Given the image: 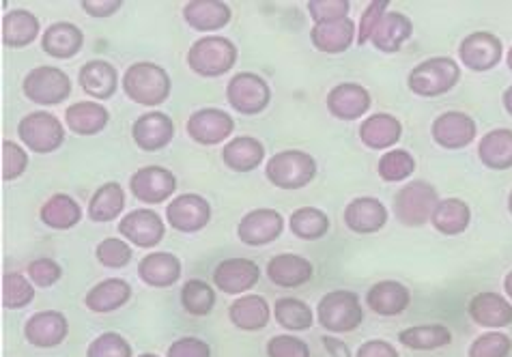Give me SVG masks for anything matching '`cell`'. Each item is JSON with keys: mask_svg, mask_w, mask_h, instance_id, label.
<instances>
[{"mask_svg": "<svg viewBox=\"0 0 512 357\" xmlns=\"http://www.w3.org/2000/svg\"><path fill=\"white\" fill-rule=\"evenodd\" d=\"M504 59L502 39L489 31H474L459 44V61L469 71L485 74L495 69Z\"/></svg>", "mask_w": 512, "mask_h": 357, "instance_id": "cell-11", "label": "cell"}, {"mask_svg": "<svg viewBox=\"0 0 512 357\" xmlns=\"http://www.w3.org/2000/svg\"><path fill=\"white\" fill-rule=\"evenodd\" d=\"M414 35V22L403 11H388L381 20L377 31L371 39L375 50L383 54H396Z\"/></svg>", "mask_w": 512, "mask_h": 357, "instance_id": "cell-36", "label": "cell"}, {"mask_svg": "<svg viewBox=\"0 0 512 357\" xmlns=\"http://www.w3.org/2000/svg\"><path fill=\"white\" fill-rule=\"evenodd\" d=\"M39 218L48 228H52V231H69V228L80 224L82 207L74 196L59 192L50 196L48 201L41 205Z\"/></svg>", "mask_w": 512, "mask_h": 357, "instance_id": "cell-39", "label": "cell"}, {"mask_svg": "<svg viewBox=\"0 0 512 357\" xmlns=\"http://www.w3.org/2000/svg\"><path fill=\"white\" fill-rule=\"evenodd\" d=\"M229 319L241 332H261L272 319V306L263 295H239L229 306Z\"/></svg>", "mask_w": 512, "mask_h": 357, "instance_id": "cell-33", "label": "cell"}, {"mask_svg": "<svg viewBox=\"0 0 512 357\" xmlns=\"http://www.w3.org/2000/svg\"><path fill=\"white\" fill-rule=\"evenodd\" d=\"M28 168V153L26 147L18 145L13 140L0 142V177L5 183L20 179Z\"/></svg>", "mask_w": 512, "mask_h": 357, "instance_id": "cell-48", "label": "cell"}, {"mask_svg": "<svg viewBox=\"0 0 512 357\" xmlns=\"http://www.w3.org/2000/svg\"><path fill=\"white\" fill-rule=\"evenodd\" d=\"M506 65H508V69L512 71V46H510V50H508V54H506Z\"/></svg>", "mask_w": 512, "mask_h": 357, "instance_id": "cell-61", "label": "cell"}, {"mask_svg": "<svg viewBox=\"0 0 512 357\" xmlns=\"http://www.w3.org/2000/svg\"><path fill=\"white\" fill-rule=\"evenodd\" d=\"M132 299V284L123 278H106L84 295V306L95 314L121 310Z\"/></svg>", "mask_w": 512, "mask_h": 357, "instance_id": "cell-35", "label": "cell"}, {"mask_svg": "<svg viewBox=\"0 0 512 357\" xmlns=\"http://www.w3.org/2000/svg\"><path fill=\"white\" fill-rule=\"evenodd\" d=\"M65 125L69 132L78 136H97L102 134L110 123V112L104 104L95 102V99H84L65 108Z\"/></svg>", "mask_w": 512, "mask_h": 357, "instance_id": "cell-30", "label": "cell"}, {"mask_svg": "<svg viewBox=\"0 0 512 357\" xmlns=\"http://www.w3.org/2000/svg\"><path fill=\"white\" fill-rule=\"evenodd\" d=\"M181 306L192 317H207L216 306V289L205 280H186L181 287Z\"/></svg>", "mask_w": 512, "mask_h": 357, "instance_id": "cell-45", "label": "cell"}, {"mask_svg": "<svg viewBox=\"0 0 512 357\" xmlns=\"http://www.w3.org/2000/svg\"><path fill=\"white\" fill-rule=\"evenodd\" d=\"M469 224H472V209L463 198H442L431 218V226L439 235L446 237L463 235Z\"/></svg>", "mask_w": 512, "mask_h": 357, "instance_id": "cell-37", "label": "cell"}, {"mask_svg": "<svg viewBox=\"0 0 512 357\" xmlns=\"http://www.w3.org/2000/svg\"><path fill=\"white\" fill-rule=\"evenodd\" d=\"M261 280V267L244 256L224 259L213 269V287L224 295H244Z\"/></svg>", "mask_w": 512, "mask_h": 357, "instance_id": "cell-17", "label": "cell"}, {"mask_svg": "<svg viewBox=\"0 0 512 357\" xmlns=\"http://www.w3.org/2000/svg\"><path fill=\"white\" fill-rule=\"evenodd\" d=\"M317 321L330 334H349L364 323L360 295L349 289L325 293L317 304Z\"/></svg>", "mask_w": 512, "mask_h": 357, "instance_id": "cell-5", "label": "cell"}, {"mask_svg": "<svg viewBox=\"0 0 512 357\" xmlns=\"http://www.w3.org/2000/svg\"><path fill=\"white\" fill-rule=\"evenodd\" d=\"M78 84L91 99H110L115 97L121 80L115 65L104 59H93L80 67Z\"/></svg>", "mask_w": 512, "mask_h": 357, "instance_id": "cell-28", "label": "cell"}, {"mask_svg": "<svg viewBox=\"0 0 512 357\" xmlns=\"http://www.w3.org/2000/svg\"><path fill=\"white\" fill-rule=\"evenodd\" d=\"M355 357H401V355H398L392 342L373 338V340L362 342L358 351H355Z\"/></svg>", "mask_w": 512, "mask_h": 357, "instance_id": "cell-57", "label": "cell"}, {"mask_svg": "<svg viewBox=\"0 0 512 357\" xmlns=\"http://www.w3.org/2000/svg\"><path fill=\"white\" fill-rule=\"evenodd\" d=\"M377 173L386 183H403L416 173V157L407 149H390L379 157Z\"/></svg>", "mask_w": 512, "mask_h": 357, "instance_id": "cell-46", "label": "cell"}, {"mask_svg": "<svg viewBox=\"0 0 512 357\" xmlns=\"http://www.w3.org/2000/svg\"><path fill=\"white\" fill-rule=\"evenodd\" d=\"M310 18L315 24H330L349 18L351 3L349 0H310L306 5Z\"/></svg>", "mask_w": 512, "mask_h": 357, "instance_id": "cell-52", "label": "cell"}, {"mask_svg": "<svg viewBox=\"0 0 512 357\" xmlns=\"http://www.w3.org/2000/svg\"><path fill=\"white\" fill-rule=\"evenodd\" d=\"M41 35V22L33 11L28 9H11L0 22V39L3 46L11 50H20L31 46Z\"/></svg>", "mask_w": 512, "mask_h": 357, "instance_id": "cell-29", "label": "cell"}, {"mask_svg": "<svg viewBox=\"0 0 512 357\" xmlns=\"http://www.w3.org/2000/svg\"><path fill=\"white\" fill-rule=\"evenodd\" d=\"M26 276L31 278V282L39 289H50L56 282H61L63 278V267L59 261L50 259V256H44V259H35L28 263L26 267Z\"/></svg>", "mask_w": 512, "mask_h": 357, "instance_id": "cell-51", "label": "cell"}, {"mask_svg": "<svg viewBox=\"0 0 512 357\" xmlns=\"http://www.w3.org/2000/svg\"><path fill=\"white\" fill-rule=\"evenodd\" d=\"M282 233H284L282 213L269 207L248 211L237 224L239 241L250 248H263V246L274 244Z\"/></svg>", "mask_w": 512, "mask_h": 357, "instance_id": "cell-15", "label": "cell"}, {"mask_svg": "<svg viewBox=\"0 0 512 357\" xmlns=\"http://www.w3.org/2000/svg\"><path fill=\"white\" fill-rule=\"evenodd\" d=\"M239 50L235 41L224 35H205L188 50V67L201 78H220L235 67Z\"/></svg>", "mask_w": 512, "mask_h": 357, "instance_id": "cell-2", "label": "cell"}, {"mask_svg": "<svg viewBox=\"0 0 512 357\" xmlns=\"http://www.w3.org/2000/svg\"><path fill=\"white\" fill-rule=\"evenodd\" d=\"M310 41L315 50L323 54H343L353 44H358V24L351 18L330 24H315L310 31Z\"/></svg>", "mask_w": 512, "mask_h": 357, "instance_id": "cell-31", "label": "cell"}, {"mask_svg": "<svg viewBox=\"0 0 512 357\" xmlns=\"http://www.w3.org/2000/svg\"><path fill=\"white\" fill-rule=\"evenodd\" d=\"M121 87L127 99H132L138 106L155 108L164 104L173 91L168 71L151 61H138L125 69Z\"/></svg>", "mask_w": 512, "mask_h": 357, "instance_id": "cell-1", "label": "cell"}, {"mask_svg": "<svg viewBox=\"0 0 512 357\" xmlns=\"http://www.w3.org/2000/svg\"><path fill=\"white\" fill-rule=\"evenodd\" d=\"M267 357H310V347L293 334H278L267 340Z\"/></svg>", "mask_w": 512, "mask_h": 357, "instance_id": "cell-54", "label": "cell"}, {"mask_svg": "<svg viewBox=\"0 0 512 357\" xmlns=\"http://www.w3.org/2000/svg\"><path fill=\"white\" fill-rule=\"evenodd\" d=\"M360 140L371 151H390L403 136V123L394 114L375 112L360 123Z\"/></svg>", "mask_w": 512, "mask_h": 357, "instance_id": "cell-25", "label": "cell"}, {"mask_svg": "<svg viewBox=\"0 0 512 357\" xmlns=\"http://www.w3.org/2000/svg\"><path fill=\"white\" fill-rule=\"evenodd\" d=\"M327 112L338 121H358L373 106L371 91L358 82H340L325 97Z\"/></svg>", "mask_w": 512, "mask_h": 357, "instance_id": "cell-18", "label": "cell"}, {"mask_svg": "<svg viewBox=\"0 0 512 357\" xmlns=\"http://www.w3.org/2000/svg\"><path fill=\"white\" fill-rule=\"evenodd\" d=\"M166 222L179 233L194 235L211 222V205L201 194H179L166 205Z\"/></svg>", "mask_w": 512, "mask_h": 357, "instance_id": "cell-13", "label": "cell"}, {"mask_svg": "<svg viewBox=\"0 0 512 357\" xmlns=\"http://www.w3.org/2000/svg\"><path fill=\"white\" fill-rule=\"evenodd\" d=\"M265 160V145L254 136H233L222 149V162L233 173H252Z\"/></svg>", "mask_w": 512, "mask_h": 357, "instance_id": "cell-34", "label": "cell"}, {"mask_svg": "<svg viewBox=\"0 0 512 357\" xmlns=\"http://www.w3.org/2000/svg\"><path fill=\"white\" fill-rule=\"evenodd\" d=\"M87 357H134L130 340H125L117 332L99 334L87 347Z\"/></svg>", "mask_w": 512, "mask_h": 357, "instance_id": "cell-50", "label": "cell"}, {"mask_svg": "<svg viewBox=\"0 0 512 357\" xmlns=\"http://www.w3.org/2000/svg\"><path fill=\"white\" fill-rule=\"evenodd\" d=\"M177 190V177L164 166H142L130 177V194L138 203L162 205Z\"/></svg>", "mask_w": 512, "mask_h": 357, "instance_id": "cell-12", "label": "cell"}, {"mask_svg": "<svg viewBox=\"0 0 512 357\" xmlns=\"http://www.w3.org/2000/svg\"><path fill=\"white\" fill-rule=\"evenodd\" d=\"M461 80V65L452 59V56H431L422 63H418L407 76L409 91L433 99L439 95L450 93Z\"/></svg>", "mask_w": 512, "mask_h": 357, "instance_id": "cell-4", "label": "cell"}, {"mask_svg": "<svg viewBox=\"0 0 512 357\" xmlns=\"http://www.w3.org/2000/svg\"><path fill=\"white\" fill-rule=\"evenodd\" d=\"M166 357H211V347L203 338L183 336L168 347Z\"/></svg>", "mask_w": 512, "mask_h": 357, "instance_id": "cell-55", "label": "cell"}, {"mask_svg": "<svg viewBox=\"0 0 512 357\" xmlns=\"http://www.w3.org/2000/svg\"><path fill=\"white\" fill-rule=\"evenodd\" d=\"M289 231L302 241H317L330 233V216L319 207H300L289 216Z\"/></svg>", "mask_w": 512, "mask_h": 357, "instance_id": "cell-43", "label": "cell"}, {"mask_svg": "<svg viewBox=\"0 0 512 357\" xmlns=\"http://www.w3.org/2000/svg\"><path fill=\"white\" fill-rule=\"evenodd\" d=\"M315 276V265L306 256L282 252L267 261V280L280 289H297Z\"/></svg>", "mask_w": 512, "mask_h": 357, "instance_id": "cell-23", "label": "cell"}, {"mask_svg": "<svg viewBox=\"0 0 512 357\" xmlns=\"http://www.w3.org/2000/svg\"><path fill=\"white\" fill-rule=\"evenodd\" d=\"M95 259L106 269H123L132 263L134 250L123 237H106L95 246Z\"/></svg>", "mask_w": 512, "mask_h": 357, "instance_id": "cell-47", "label": "cell"}, {"mask_svg": "<svg viewBox=\"0 0 512 357\" xmlns=\"http://www.w3.org/2000/svg\"><path fill=\"white\" fill-rule=\"evenodd\" d=\"M388 207L375 196H358L345 207V226L355 235H375L388 224Z\"/></svg>", "mask_w": 512, "mask_h": 357, "instance_id": "cell-21", "label": "cell"}, {"mask_svg": "<svg viewBox=\"0 0 512 357\" xmlns=\"http://www.w3.org/2000/svg\"><path fill=\"white\" fill-rule=\"evenodd\" d=\"M18 136L28 151L48 155L63 147L67 134H65V125L61 123L59 117H56V114L46 110H35V112H28L26 117L20 119Z\"/></svg>", "mask_w": 512, "mask_h": 357, "instance_id": "cell-7", "label": "cell"}, {"mask_svg": "<svg viewBox=\"0 0 512 357\" xmlns=\"http://www.w3.org/2000/svg\"><path fill=\"white\" fill-rule=\"evenodd\" d=\"M504 291H506L508 299H510V302H512V269L508 271L506 278H504Z\"/></svg>", "mask_w": 512, "mask_h": 357, "instance_id": "cell-60", "label": "cell"}, {"mask_svg": "<svg viewBox=\"0 0 512 357\" xmlns=\"http://www.w3.org/2000/svg\"><path fill=\"white\" fill-rule=\"evenodd\" d=\"M388 11H390V3H386V0H375V3L366 5L358 22V46H364L373 39L377 26L381 24L383 18H386Z\"/></svg>", "mask_w": 512, "mask_h": 357, "instance_id": "cell-53", "label": "cell"}, {"mask_svg": "<svg viewBox=\"0 0 512 357\" xmlns=\"http://www.w3.org/2000/svg\"><path fill=\"white\" fill-rule=\"evenodd\" d=\"M71 89V78L65 74L61 67L54 65H39L33 67L24 76L22 82V93L37 106H59L65 99H69Z\"/></svg>", "mask_w": 512, "mask_h": 357, "instance_id": "cell-8", "label": "cell"}, {"mask_svg": "<svg viewBox=\"0 0 512 357\" xmlns=\"http://www.w3.org/2000/svg\"><path fill=\"white\" fill-rule=\"evenodd\" d=\"M321 342H323V349L327 351V355H330V357H353L345 340L325 334V336H321Z\"/></svg>", "mask_w": 512, "mask_h": 357, "instance_id": "cell-58", "label": "cell"}, {"mask_svg": "<svg viewBox=\"0 0 512 357\" xmlns=\"http://www.w3.org/2000/svg\"><path fill=\"white\" fill-rule=\"evenodd\" d=\"M175 138V121L168 117L166 112L151 110L140 114V117L132 123V140L134 145L145 151L155 153L168 147Z\"/></svg>", "mask_w": 512, "mask_h": 357, "instance_id": "cell-19", "label": "cell"}, {"mask_svg": "<svg viewBox=\"0 0 512 357\" xmlns=\"http://www.w3.org/2000/svg\"><path fill=\"white\" fill-rule=\"evenodd\" d=\"M69 321L61 310H41L24 323V338L37 349H54L65 342Z\"/></svg>", "mask_w": 512, "mask_h": 357, "instance_id": "cell-20", "label": "cell"}, {"mask_svg": "<svg viewBox=\"0 0 512 357\" xmlns=\"http://www.w3.org/2000/svg\"><path fill=\"white\" fill-rule=\"evenodd\" d=\"M512 351V338L502 330H489L474 338L467 349V357H508Z\"/></svg>", "mask_w": 512, "mask_h": 357, "instance_id": "cell-49", "label": "cell"}, {"mask_svg": "<svg viewBox=\"0 0 512 357\" xmlns=\"http://www.w3.org/2000/svg\"><path fill=\"white\" fill-rule=\"evenodd\" d=\"M274 319L289 332H306L315 325L317 310H312L304 299L280 297L274 304Z\"/></svg>", "mask_w": 512, "mask_h": 357, "instance_id": "cell-42", "label": "cell"}, {"mask_svg": "<svg viewBox=\"0 0 512 357\" xmlns=\"http://www.w3.org/2000/svg\"><path fill=\"white\" fill-rule=\"evenodd\" d=\"M35 299V284L20 271H7L0 282V306L5 310H22Z\"/></svg>", "mask_w": 512, "mask_h": 357, "instance_id": "cell-44", "label": "cell"}, {"mask_svg": "<svg viewBox=\"0 0 512 357\" xmlns=\"http://www.w3.org/2000/svg\"><path fill=\"white\" fill-rule=\"evenodd\" d=\"M181 261L173 252H151L138 263V278L151 289H170L181 280Z\"/></svg>", "mask_w": 512, "mask_h": 357, "instance_id": "cell-24", "label": "cell"}, {"mask_svg": "<svg viewBox=\"0 0 512 357\" xmlns=\"http://www.w3.org/2000/svg\"><path fill=\"white\" fill-rule=\"evenodd\" d=\"M467 314L478 327L504 330V327L512 325V302L495 291H482L469 299Z\"/></svg>", "mask_w": 512, "mask_h": 357, "instance_id": "cell-22", "label": "cell"}, {"mask_svg": "<svg viewBox=\"0 0 512 357\" xmlns=\"http://www.w3.org/2000/svg\"><path fill=\"white\" fill-rule=\"evenodd\" d=\"M80 7L91 18H110L123 7V0H82Z\"/></svg>", "mask_w": 512, "mask_h": 357, "instance_id": "cell-56", "label": "cell"}, {"mask_svg": "<svg viewBox=\"0 0 512 357\" xmlns=\"http://www.w3.org/2000/svg\"><path fill=\"white\" fill-rule=\"evenodd\" d=\"M478 160L482 166L491 170H510L512 168V130L497 127L487 132L478 142Z\"/></svg>", "mask_w": 512, "mask_h": 357, "instance_id": "cell-38", "label": "cell"}, {"mask_svg": "<svg viewBox=\"0 0 512 357\" xmlns=\"http://www.w3.org/2000/svg\"><path fill=\"white\" fill-rule=\"evenodd\" d=\"M319 173L317 160L306 151L287 149L278 151L267 160L265 179L278 190H302L315 181Z\"/></svg>", "mask_w": 512, "mask_h": 357, "instance_id": "cell-3", "label": "cell"}, {"mask_svg": "<svg viewBox=\"0 0 512 357\" xmlns=\"http://www.w3.org/2000/svg\"><path fill=\"white\" fill-rule=\"evenodd\" d=\"M119 235L130 241L132 246L142 248V250H151L155 246L162 244V239L166 237V224L158 211H153L149 207H140L119 220Z\"/></svg>", "mask_w": 512, "mask_h": 357, "instance_id": "cell-10", "label": "cell"}, {"mask_svg": "<svg viewBox=\"0 0 512 357\" xmlns=\"http://www.w3.org/2000/svg\"><path fill=\"white\" fill-rule=\"evenodd\" d=\"M125 188L117 181H108L104 185H99L95 194L89 201V220L97 224H106L117 220L123 209H125Z\"/></svg>", "mask_w": 512, "mask_h": 357, "instance_id": "cell-40", "label": "cell"}, {"mask_svg": "<svg viewBox=\"0 0 512 357\" xmlns=\"http://www.w3.org/2000/svg\"><path fill=\"white\" fill-rule=\"evenodd\" d=\"M84 48V33L74 22H54L41 35V50L52 59L69 61Z\"/></svg>", "mask_w": 512, "mask_h": 357, "instance_id": "cell-27", "label": "cell"}, {"mask_svg": "<svg viewBox=\"0 0 512 357\" xmlns=\"http://www.w3.org/2000/svg\"><path fill=\"white\" fill-rule=\"evenodd\" d=\"M186 132L196 145L213 147L233 136L235 119L222 108H201L188 119Z\"/></svg>", "mask_w": 512, "mask_h": 357, "instance_id": "cell-16", "label": "cell"}, {"mask_svg": "<svg viewBox=\"0 0 512 357\" xmlns=\"http://www.w3.org/2000/svg\"><path fill=\"white\" fill-rule=\"evenodd\" d=\"M398 342L411 351H437L450 345L452 332L442 323L411 325L398 332Z\"/></svg>", "mask_w": 512, "mask_h": 357, "instance_id": "cell-41", "label": "cell"}, {"mask_svg": "<svg viewBox=\"0 0 512 357\" xmlns=\"http://www.w3.org/2000/svg\"><path fill=\"white\" fill-rule=\"evenodd\" d=\"M431 136L437 147L446 151H461L476 140L478 125L467 112L448 110L433 121Z\"/></svg>", "mask_w": 512, "mask_h": 357, "instance_id": "cell-14", "label": "cell"}, {"mask_svg": "<svg viewBox=\"0 0 512 357\" xmlns=\"http://www.w3.org/2000/svg\"><path fill=\"white\" fill-rule=\"evenodd\" d=\"M439 201H442V198H439L435 185L422 179L409 181L392 198L394 218L403 226L420 228L431 222L433 211Z\"/></svg>", "mask_w": 512, "mask_h": 357, "instance_id": "cell-6", "label": "cell"}, {"mask_svg": "<svg viewBox=\"0 0 512 357\" xmlns=\"http://www.w3.org/2000/svg\"><path fill=\"white\" fill-rule=\"evenodd\" d=\"M502 104H504V110L508 112V117H512V84L504 91L502 95Z\"/></svg>", "mask_w": 512, "mask_h": 357, "instance_id": "cell-59", "label": "cell"}, {"mask_svg": "<svg viewBox=\"0 0 512 357\" xmlns=\"http://www.w3.org/2000/svg\"><path fill=\"white\" fill-rule=\"evenodd\" d=\"M508 211H510V216H512V190L508 194Z\"/></svg>", "mask_w": 512, "mask_h": 357, "instance_id": "cell-62", "label": "cell"}, {"mask_svg": "<svg viewBox=\"0 0 512 357\" xmlns=\"http://www.w3.org/2000/svg\"><path fill=\"white\" fill-rule=\"evenodd\" d=\"M183 20L198 33H216L231 22L233 11L224 0H190L183 5Z\"/></svg>", "mask_w": 512, "mask_h": 357, "instance_id": "cell-26", "label": "cell"}, {"mask_svg": "<svg viewBox=\"0 0 512 357\" xmlns=\"http://www.w3.org/2000/svg\"><path fill=\"white\" fill-rule=\"evenodd\" d=\"M138 357H160L158 353H142V355H138Z\"/></svg>", "mask_w": 512, "mask_h": 357, "instance_id": "cell-63", "label": "cell"}, {"mask_svg": "<svg viewBox=\"0 0 512 357\" xmlns=\"http://www.w3.org/2000/svg\"><path fill=\"white\" fill-rule=\"evenodd\" d=\"M226 102L244 117H256L272 104V89H269V82L254 71H239L226 84Z\"/></svg>", "mask_w": 512, "mask_h": 357, "instance_id": "cell-9", "label": "cell"}, {"mask_svg": "<svg viewBox=\"0 0 512 357\" xmlns=\"http://www.w3.org/2000/svg\"><path fill=\"white\" fill-rule=\"evenodd\" d=\"M411 304V293L403 282L381 280L366 293V306L379 317H398Z\"/></svg>", "mask_w": 512, "mask_h": 357, "instance_id": "cell-32", "label": "cell"}]
</instances>
